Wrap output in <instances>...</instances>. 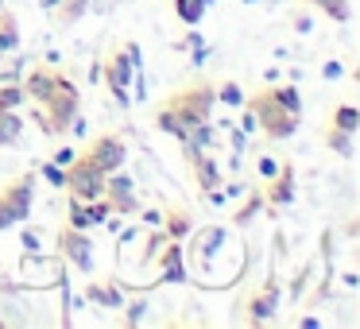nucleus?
I'll return each mask as SVG.
<instances>
[{
  "mask_svg": "<svg viewBox=\"0 0 360 329\" xmlns=\"http://www.w3.org/2000/svg\"><path fill=\"white\" fill-rule=\"evenodd\" d=\"M16 101H24L20 89H4V93H0V109H8V105H16Z\"/></svg>",
  "mask_w": 360,
  "mask_h": 329,
  "instance_id": "423d86ee",
  "label": "nucleus"
},
{
  "mask_svg": "<svg viewBox=\"0 0 360 329\" xmlns=\"http://www.w3.org/2000/svg\"><path fill=\"white\" fill-rule=\"evenodd\" d=\"M20 136V120L12 117V112H0V143H8Z\"/></svg>",
  "mask_w": 360,
  "mask_h": 329,
  "instance_id": "7ed1b4c3",
  "label": "nucleus"
},
{
  "mask_svg": "<svg viewBox=\"0 0 360 329\" xmlns=\"http://www.w3.org/2000/svg\"><path fill=\"white\" fill-rule=\"evenodd\" d=\"M337 128H341V132H352V128H356V112L341 109V112H337Z\"/></svg>",
  "mask_w": 360,
  "mask_h": 329,
  "instance_id": "39448f33",
  "label": "nucleus"
},
{
  "mask_svg": "<svg viewBox=\"0 0 360 329\" xmlns=\"http://www.w3.org/2000/svg\"><path fill=\"white\" fill-rule=\"evenodd\" d=\"M205 4H210V0H179V12H182V20H190V24H194V20L205 12Z\"/></svg>",
  "mask_w": 360,
  "mask_h": 329,
  "instance_id": "20e7f679",
  "label": "nucleus"
},
{
  "mask_svg": "<svg viewBox=\"0 0 360 329\" xmlns=\"http://www.w3.org/2000/svg\"><path fill=\"white\" fill-rule=\"evenodd\" d=\"M221 97H225V101L233 105V101H240V89H236V86H225V93H221Z\"/></svg>",
  "mask_w": 360,
  "mask_h": 329,
  "instance_id": "0eeeda50",
  "label": "nucleus"
},
{
  "mask_svg": "<svg viewBox=\"0 0 360 329\" xmlns=\"http://www.w3.org/2000/svg\"><path fill=\"white\" fill-rule=\"evenodd\" d=\"M97 155H101V159H97V167H117L120 159H124V148H120L117 140H105L101 148H97Z\"/></svg>",
  "mask_w": 360,
  "mask_h": 329,
  "instance_id": "f03ea898",
  "label": "nucleus"
},
{
  "mask_svg": "<svg viewBox=\"0 0 360 329\" xmlns=\"http://www.w3.org/2000/svg\"><path fill=\"white\" fill-rule=\"evenodd\" d=\"M97 182H101V167H86V171L74 174V190H78L82 198H94L97 190H101Z\"/></svg>",
  "mask_w": 360,
  "mask_h": 329,
  "instance_id": "f257e3e1",
  "label": "nucleus"
}]
</instances>
